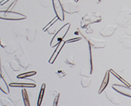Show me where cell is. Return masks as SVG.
I'll return each instance as SVG.
<instances>
[{"instance_id": "obj_1", "label": "cell", "mask_w": 131, "mask_h": 106, "mask_svg": "<svg viewBox=\"0 0 131 106\" xmlns=\"http://www.w3.org/2000/svg\"><path fill=\"white\" fill-rule=\"evenodd\" d=\"M70 27H71V23L68 22L66 25L62 26L60 29L56 32V34L53 35V37L50 42V46L52 48L56 47L59 44L62 42V40H64L65 36L67 35L68 31L70 30Z\"/></svg>"}, {"instance_id": "obj_2", "label": "cell", "mask_w": 131, "mask_h": 106, "mask_svg": "<svg viewBox=\"0 0 131 106\" xmlns=\"http://www.w3.org/2000/svg\"><path fill=\"white\" fill-rule=\"evenodd\" d=\"M102 21V17L99 13H91L84 16L80 22V27L82 29H86L88 26L94 23L100 22Z\"/></svg>"}, {"instance_id": "obj_3", "label": "cell", "mask_w": 131, "mask_h": 106, "mask_svg": "<svg viewBox=\"0 0 131 106\" xmlns=\"http://www.w3.org/2000/svg\"><path fill=\"white\" fill-rule=\"evenodd\" d=\"M116 23L119 26L127 28L131 25V10L129 8H122L117 18Z\"/></svg>"}, {"instance_id": "obj_4", "label": "cell", "mask_w": 131, "mask_h": 106, "mask_svg": "<svg viewBox=\"0 0 131 106\" xmlns=\"http://www.w3.org/2000/svg\"><path fill=\"white\" fill-rule=\"evenodd\" d=\"M0 19L8 20V21H20L26 18V16L22 13H16L13 11H3L0 10Z\"/></svg>"}, {"instance_id": "obj_5", "label": "cell", "mask_w": 131, "mask_h": 106, "mask_svg": "<svg viewBox=\"0 0 131 106\" xmlns=\"http://www.w3.org/2000/svg\"><path fill=\"white\" fill-rule=\"evenodd\" d=\"M62 7L65 13L69 14H74L80 12V7L75 1L67 0L62 3Z\"/></svg>"}, {"instance_id": "obj_6", "label": "cell", "mask_w": 131, "mask_h": 106, "mask_svg": "<svg viewBox=\"0 0 131 106\" xmlns=\"http://www.w3.org/2000/svg\"><path fill=\"white\" fill-rule=\"evenodd\" d=\"M52 7L54 12L56 13V16L60 21L63 22L65 19V16H64V10L62 7V4L61 3L60 0H52Z\"/></svg>"}, {"instance_id": "obj_7", "label": "cell", "mask_w": 131, "mask_h": 106, "mask_svg": "<svg viewBox=\"0 0 131 106\" xmlns=\"http://www.w3.org/2000/svg\"><path fill=\"white\" fill-rule=\"evenodd\" d=\"M112 89L116 92L120 93L121 95L131 98V88L125 85H121V84H113Z\"/></svg>"}, {"instance_id": "obj_8", "label": "cell", "mask_w": 131, "mask_h": 106, "mask_svg": "<svg viewBox=\"0 0 131 106\" xmlns=\"http://www.w3.org/2000/svg\"><path fill=\"white\" fill-rule=\"evenodd\" d=\"M89 45L92 49H104L106 45V42L105 40H98L96 38H90L88 40Z\"/></svg>"}, {"instance_id": "obj_9", "label": "cell", "mask_w": 131, "mask_h": 106, "mask_svg": "<svg viewBox=\"0 0 131 106\" xmlns=\"http://www.w3.org/2000/svg\"><path fill=\"white\" fill-rule=\"evenodd\" d=\"M116 30H117L116 25H107L100 31V35L102 37H106V38L111 37Z\"/></svg>"}, {"instance_id": "obj_10", "label": "cell", "mask_w": 131, "mask_h": 106, "mask_svg": "<svg viewBox=\"0 0 131 106\" xmlns=\"http://www.w3.org/2000/svg\"><path fill=\"white\" fill-rule=\"evenodd\" d=\"M28 28L24 26L23 25H16L13 27V32L17 37H26Z\"/></svg>"}, {"instance_id": "obj_11", "label": "cell", "mask_w": 131, "mask_h": 106, "mask_svg": "<svg viewBox=\"0 0 131 106\" xmlns=\"http://www.w3.org/2000/svg\"><path fill=\"white\" fill-rule=\"evenodd\" d=\"M105 94H106V97L109 101L112 102V104L118 105L120 104V101H119V98L116 96V95L115 94L114 92H112V88H107L105 90Z\"/></svg>"}, {"instance_id": "obj_12", "label": "cell", "mask_w": 131, "mask_h": 106, "mask_svg": "<svg viewBox=\"0 0 131 106\" xmlns=\"http://www.w3.org/2000/svg\"><path fill=\"white\" fill-rule=\"evenodd\" d=\"M15 59L19 63L20 67L23 68L24 69H27L28 67L30 65V62L26 59V57L25 55H16Z\"/></svg>"}, {"instance_id": "obj_13", "label": "cell", "mask_w": 131, "mask_h": 106, "mask_svg": "<svg viewBox=\"0 0 131 106\" xmlns=\"http://www.w3.org/2000/svg\"><path fill=\"white\" fill-rule=\"evenodd\" d=\"M66 44H67V43H66V41H63V43H62V44L61 43V44H59L57 46L56 50H54V52L52 53V56H51V58H50V59H49V61H48V63H49L52 64L53 63L55 62L56 59L57 58V56H58V54H60L61 50H62L63 46L65 45Z\"/></svg>"}, {"instance_id": "obj_14", "label": "cell", "mask_w": 131, "mask_h": 106, "mask_svg": "<svg viewBox=\"0 0 131 106\" xmlns=\"http://www.w3.org/2000/svg\"><path fill=\"white\" fill-rule=\"evenodd\" d=\"M110 70H107L105 73V76L103 77V80L102 81V84L100 85V88L98 90V94H101L102 92H103L106 86H107L108 85V82H109V80H110Z\"/></svg>"}, {"instance_id": "obj_15", "label": "cell", "mask_w": 131, "mask_h": 106, "mask_svg": "<svg viewBox=\"0 0 131 106\" xmlns=\"http://www.w3.org/2000/svg\"><path fill=\"white\" fill-rule=\"evenodd\" d=\"M119 44L125 50H131V40L128 36H121L119 40Z\"/></svg>"}, {"instance_id": "obj_16", "label": "cell", "mask_w": 131, "mask_h": 106, "mask_svg": "<svg viewBox=\"0 0 131 106\" xmlns=\"http://www.w3.org/2000/svg\"><path fill=\"white\" fill-rule=\"evenodd\" d=\"M36 34H37V30L35 26H31L30 28H28L26 40L29 42H34L36 37Z\"/></svg>"}, {"instance_id": "obj_17", "label": "cell", "mask_w": 131, "mask_h": 106, "mask_svg": "<svg viewBox=\"0 0 131 106\" xmlns=\"http://www.w3.org/2000/svg\"><path fill=\"white\" fill-rule=\"evenodd\" d=\"M9 85L7 84V81H5L3 77V74L1 73V79H0V90L4 93V94H9L10 91H9Z\"/></svg>"}, {"instance_id": "obj_18", "label": "cell", "mask_w": 131, "mask_h": 106, "mask_svg": "<svg viewBox=\"0 0 131 106\" xmlns=\"http://www.w3.org/2000/svg\"><path fill=\"white\" fill-rule=\"evenodd\" d=\"M11 87H26V88H35L36 86L35 83H21V82H11L9 84Z\"/></svg>"}, {"instance_id": "obj_19", "label": "cell", "mask_w": 131, "mask_h": 106, "mask_svg": "<svg viewBox=\"0 0 131 106\" xmlns=\"http://www.w3.org/2000/svg\"><path fill=\"white\" fill-rule=\"evenodd\" d=\"M45 90H46V84L43 83L42 85H41L39 94L38 95V100H37V106H40L41 104H42V100H43V95H44Z\"/></svg>"}, {"instance_id": "obj_20", "label": "cell", "mask_w": 131, "mask_h": 106, "mask_svg": "<svg viewBox=\"0 0 131 106\" xmlns=\"http://www.w3.org/2000/svg\"><path fill=\"white\" fill-rule=\"evenodd\" d=\"M16 49H17V48H16V45L15 43L9 42V43L7 44V45H6L5 48H4V50H5V51L7 53V54H12L16 51Z\"/></svg>"}, {"instance_id": "obj_21", "label": "cell", "mask_w": 131, "mask_h": 106, "mask_svg": "<svg viewBox=\"0 0 131 106\" xmlns=\"http://www.w3.org/2000/svg\"><path fill=\"white\" fill-rule=\"evenodd\" d=\"M21 95H22V99L24 101V105L25 106H31L30 98H29V94H28V91L26 89H22Z\"/></svg>"}, {"instance_id": "obj_22", "label": "cell", "mask_w": 131, "mask_h": 106, "mask_svg": "<svg viewBox=\"0 0 131 106\" xmlns=\"http://www.w3.org/2000/svg\"><path fill=\"white\" fill-rule=\"evenodd\" d=\"M37 72L35 71H31V72H23L21 74H20L17 76L18 79H26V78H30V76L35 75Z\"/></svg>"}, {"instance_id": "obj_23", "label": "cell", "mask_w": 131, "mask_h": 106, "mask_svg": "<svg viewBox=\"0 0 131 106\" xmlns=\"http://www.w3.org/2000/svg\"><path fill=\"white\" fill-rule=\"evenodd\" d=\"M65 63L67 65H69L70 68H74L75 65V56L74 55H70L67 59H65Z\"/></svg>"}, {"instance_id": "obj_24", "label": "cell", "mask_w": 131, "mask_h": 106, "mask_svg": "<svg viewBox=\"0 0 131 106\" xmlns=\"http://www.w3.org/2000/svg\"><path fill=\"white\" fill-rule=\"evenodd\" d=\"M80 83L83 88H88L91 84V79H90V77H83L80 81Z\"/></svg>"}, {"instance_id": "obj_25", "label": "cell", "mask_w": 131, "mask_h": 106, "mask_svg": "<svg viewBox=\"0 0 131 106\" xmlns=\"http://www.w3.org/2000/svg\"><path fill=\"white\" fill-rule=\"evenodd\" d=\"M10 64V67L13 70L14 72H19L20 69V65L19 64V63L17 61H15V60H12L9 63Z\"/></svg>"}, {"instance_id": "obj_26", "label": "cell", "mask_w": 131, "mask_h": 106, "mask_svg": "<svg viewBox=\"0 0 131 106\" xmlns=\"http://www.w3.org/2000/svg\"><path fill=\"white\" fill-rule=\"evenodd\" d=\"M110 72H112V74H113L115 76H116V78L117 79H119V80H120L121 81V82L123 83V84H124V85H127V86H129V87H130V84L129 83V82H127V81L125 80V79H123L122 78V77L120 76V75H118L117 74V73L116 72H115L114 70H112V69H110Z\"/></svg>"}, {"instance_id": "obj_27", "label": "cell", "mask_w": 131, "mask_h": 106, "mask_svg": "<svg viewBox=\"0 0 131 106\" xmlns=\"http://www.w3.org/2000/svg\"><path fill=\"white\" fill-rule=\"evenodd\" d=\"M1 104L3 106H16L13 102H12L8 98L7 99H6V98H2Z\"/></svg>"}, {"instance_id": "obj_28", "label": "cell", "mask_w": 131, "mask_h": 106, "mask_svg": "<svg viewBox=\"0 0 131 106\" xmlns=\"http://www.w3.org/2000/svg\"><path fill=\"white\" fill-rule=\"evenodd\" d=\"M39 3L43 7H49L52 5V0H39Z\"/></svg>"}, {"instance_id": "obj_29", "label": "cell", "mask_w": 131, "mask_h": 106, "mask_svg": "<svg viewBox=\"0 0 131 106\" xmlns=\"http://www.w3.org/2000/svg\"><path fill=\"white\" fill-rule=\"evenodd\" d=\"M57 20H59V19H58V17H57V16H56V17H55L54 18H53V19L52 20V21L48 24V25H46V26H45L43 27V31H47L49 29V28L52 26L53 24L56 23V22H57Z\"/></svg>"}, {"instance_id": "obj_30", "label": "cell", "mask_w": 131, "mask_h": 106, "mask_svg": "<svg viewBox=\"0 0 131 106\" xmlns=\"http://www.w3.org/2000/svg\"><path fill=\"white\" fill-rule=\"evenodd\" d=\"M89 64H90V73L93 74V58H92V48L89 45Z\"/></svg>"}, {"instance_id": "obj_31", "label": "cell", "mask_w": 131, "mask_h": 106, "mask_svg": "<svg viewBox=\"0 0 131 106\" xmlns=\"http://www.w3.org/2000/svg\"><path fill=\"white\" fill-rule=\"evenodd\" d=\"M91 73H90V72H88L86 69L84 68H82L80 70V76H83V77H90L91 76Z\"/></svg>"}, {"instance_id": "obj_32", "label": "cell", "mask_w": 131, "mask_h": 106, "mask_svg": "<svg viewBox=\"0 0 131 106\" xmlns=\"http://www.w3.org/2000/svg\"><path fill=\"white\" fill-rule=\"evenodd\" d=\"M8 99H9L12 102H13V103L16 104H17L20 99H19V97L17 95H10L9 97H8Z\"/></svg>"}, {"instance_id": "obj_33", "label": "cell", "mask_w": 131, "mask_h": 106, "mask_svg": "<svg viewBox=\"0 0 131 106\" xmlns=\"http://www.w3.org/2000/svg\"><path fill=\"white\" fill-rule=\"evenodd\" d=\"M57 75L60 78H63L65 76H67V72H66L63 69H58V70H57Z\"/></svg>"}, {"instance_id": "obj_34", "label": "cell", "mask_w": 131, "mask_h": 106, "mask_svg": "<svg viewBox=\"0 0 131 106\" xmlns=\"http://www.w3.org/2000/svg\"><path fill=\"white\" fill-rule=\"evenodd\" d=\"M59 98H60V93H58L57 95H55L54 100H53V102H52V106H57V105H58Z\"/></svg>"}, {"instance_id": "obj_35", "label": "cell", "mask_w": 131, "mask_h": 106, "mask_svg": "<svg viewBox=\"0 0 131 106\" xmlns=\"http://www.w3.org/2000/svg\"><path fill=\"white\" fill-rule=\"evenodd\" d=\"M82 39L81 36H79V37H76V38H73V39H70L67 40H65L66 43H73V42H76V41H79Z\"/></svg>"}, {"instance_id": "obj_36", "label": "cell", "mask_w": 131, "mask_h": 106, "mask_svg": "<svg viewBox=\"0 0 131 106\" xmlns=\"http://www.w3.org/2000/svg\"><path fill=\"white\" fill-rule=\"evenodd\" d=\"M48 31V33L49 35H55L56 34V29H55V27H50L49 29L47 31Z\"/></svg>"}, {"instance_id": "obj_37", "label": "cell", "mask_w": 131, "mask_h": 106, "mask_svg": "<svg viewBox=\"0 0 131 106\" xmlns=\"http://www.w3.org/2000/svg\"><path fill=\"white\" fill-rule=\"evenodd\" d=\"M125 34L127 35H129V36H131V25L129 26L128 27L126 28V30H125Z\"/></svg>"}, {"instance_id": "obj_38", "label": "cell", "mask_w": 131, "mask_h": 106, "mask_svg": "<svg viewBox=\"0 0 131 106\" xmlns=\"http://www.w3.org/2000/svg\"><path fill=\"white\" fill-rule=\"evenodd\" d=\"M85 32H86V33H87V34H93V30H92L91 29V28H90V26H88L87 28H86V29H85Z\"/></svg>"}, {"instance_id": "obj_39", "label": "cell", "mask_w": 131, "mask_h": 106, "mask_svg": "<svg viewBox=\"0 0 131 106\" xmlns=\"http://www.w3.org/2000/svg\"><path fill=\"white\" fill-rule=\"evenodd\" d=\"M6 45H7V43L5 44V43L3 42V40H1V46L4 49V48L6 47Z\"/></svg>"}, {"instance_id": "obj_40", "label": "cell", "mask_w": 131, "mask_h": 106, "mask_svg": "<svg viewBox=\"0 0 131 106\" xmlns=\"http://www.w3.org/2000/svg\"><path fill=\"white\" fill-rule=\"evenodd\" d=\"M8 1H10V0H3V1L1 2V6H3L4 3H7V2H8Z\"/></svg>"}, {"instance_id": "obj_41", "label": "cell", "mask_w": 131, "mask_h": 106, "mask_svg": "<svg viewBox=\"0 0 131 106\" xmlns=\"http://www.w3.org/2000/svg\"><path fill=\"white\" fill-rule=\"evenodd\" d=\"M98 2H102V1H103V0H97Z\"/></svg>"}, {"instance_id": "obj_42", "label": "cell", "mask_w": 131, "mask_h": 106, "mask_svg": "<svg viewBox=\"0 0 131 106\" xmlns=\"http://www.w3.org/2000/svg\"><path fill=\"white\" fill-rule=\"evenodd\" d=\"M75 2H78V1H79V0H75Z\"/></svg>"}]
</instances>
